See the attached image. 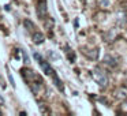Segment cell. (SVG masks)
<instances>
[{
  "label": "cell",
  "instance_id": "obj_7",
  "mask_svg": "<svg viewBox=\"0 0 127 116\" xmlns=\"http://www.w3.org/2000/svg\"><path fill=\"white\" fill-rule=\"evenodd\" d=\"M52 78H53V82H55V85L58 86V89H59V90H62V91H63V83H62V81L58 78V75H56V72L52 75Z\"/></svg>",
  "mask_w": 127,
  "mask_h": 116
},
{
  "label": "cell",
  "instance_id": "obj_3",
  "mask_svg": "<svg viewBox=\"0 0 127 116\" xmlns=\"http://www.w3.org/2000/svg\"><path fill=\"white\" fill-rule=\"evenodd\" d=\"M37 15L40 19H45L47 17V1L45 0H38L37 3Z\"/></svg>",
  "mask_w": 127,
  "mask_h": 116
},
{
  "label": "cell",
  "instance_id": "obj_2",
  "mask_svg": "<svg viewBox=\"0 0 127 116\" xmlns=\"http://www.w3.org/2000/svg\"><path fill=\"white\" fill-rule=\"evenodd\" d=\"M34 59H36V60L38 61V64L41 66V68L44 70V72H45L47 75H51V77H52V75L55 74V71H53L52 67L49 66V63H48V61H45L44 59H42L41 56L38 55V53H34Z\"/></svg>",
  "mask_w": 127,
  "mask_h": 116
},
{
  "label": "cell",
  "instance_id": "obj_8",
  "mask_svg": "<svg viewBox=\"0 0 127 116\" xmlns=\"http://www.w3.org/2000/svg\"><path fill=\"white\" fill-rule=\"evenodd\" d=\"M23 25H25V28L28 29L29 31H33V29H34V23L32 22V21L25 19V21H23Z\"/></svg>",
  "mask_w": 127,
  "mask_h": 116
},
{
  "label": "cell",
  "instance_id": "obj_5",
  "mask_svg": "<svg viewBox=\"0 0 127 116\" xmlns=\"http://www.w3.org/2000/svg\"><path fill=\"white\" fill-rule=\"evenodd\" d=\"M104 63L107 64V66L112 67V68L116 66V64H118V63H116V59L113 58V56H111V55H105L104 56Z\"/></svg>",
  "mask_w": 127,
  "mask_h": 116
},
{
  "label": "cell",
  "instance_id": "obj_4",
  "mask_svg": "<svg viewBox=\"0 0 127 116\" xmlns=\"http://www.w3.org/2000/svg\"><path fill=\"white\" fill-rule=\"evenodd\" d=\"M44 40H45V37H44V34H42V33H40V31L33 33V42H34V44L40 45V44L44 42Z\"/></svg>",
  "mask_w": 127,
  "mask_h": 116
},
{
  "label": "cell",
  "instance_id": "obj_9",
  "mask_svg": "<svg viewBox=\"0 0 127 116\" xmlns=\"http://www.w3.org/2000/svg\"><path fill=\"white\" fill-rule=\"evenodd\" d=\"M66 52H67V56H68V60L72 63V61L75 60V53L72 52V49H70L68 47H66Z\"/></svg>",
  "mask_w": 127,
  "mask_h": 116
},
{
  "label": "cell",
  "instance_id": "obj_6",
  "mask_svg": "<svg viewBox=\"0 0 127 116\" xmlns=\"http://www.w3.org/2000/svg\"><path fill=\"white\" fill-rule=\"evenodd\" d=\"M98 49L97 48H94V49H90V52L89 51H85V55L88 56L89 59H92V60H97L98 59Z\"/></svg>",
  "mask_w": 127,
  "mask_h": 116
},
{
  "label": "cell",
  "instance_id": "obj_1",
  "mask_svg": "<svg viewBox=\"0 0 127 116\" xmlns=\"http://www.w3.org/2000/svg\"><path fill=\"white\" fill-rule=\"evenodd\" d=\"M92 77H93V79L96 81L101 87H105V86L108 85V77H107V74H105V71H102L101 68H94L93 71H92Z\"/></svg>",
  "mask_w": 127,
  "mask_h": 116
}]
</instances>
